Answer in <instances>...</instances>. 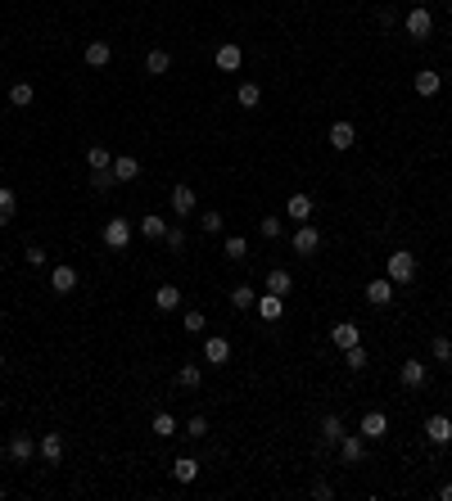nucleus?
I'll return each instance as SVG.
<instances>
[{"instance_id":"nucleus-40","label":"nucleus","mask_w":452,"mask_h":501,"mask_svg":"<svg viewBox=\"0 0 452 501\" xmlns=\"http://www.w3.org/2000/svg\"><path fill=\"white\" fill-rule=\"evenodd\" d=\"M181 325H186V334H204V325H208V321H204V312H195V307H190Z\"/></svg>"},{"instance_id":"nucleus-47","label":"nucleus","mask_w":452,"mask_h":501,"mask_svg":"<svg viewBox=\"0 0 452 501\" xmlns=\"http://www.w3.org/2000/svg\"><path fill=\"white\" fill-rule=\"evenodd\" d=\"M0 371H5V352H0Z\"/></svg>"},{"instance_id":"nucleus-25","label":"nucleus","mask_w":452,"mask_h":501,"mask_svg":"<svg viewBox=\"0 0 452 501\" xmlns=\"http://www.w3.org/2000/svg\"><path fill=\"white\" fill-rule=\"evenodd\" d=\"M172 479H177V484H195V479H199V461L195 456H181L177 465H172Z\"/></svg>"},{"instance_id":"nucleus-30","label":"nucleus","mask_w":452,"mask_h":501,"mask_svg":"<svg viewBox=\"0 0 452 501\" xmlns=\"http://www.w3.org/2000/svg\"><path fill=\"white\" fill-rule=\"evenodd\" d=\"M140 235H145V239H163V235H168V221H163V217H140Z\"/></svg>"},{"instance_id":"nucleus-4","label":"nucleus","mask_w":452,"mask_h":501,"mask_svg":"<svg viewBox=\"0 0 452 501\" xmlns=\"http://www.w3.org/2000/svg\"><path fill=\"white\" fill-rule=\"evenodd\" d=\"M430 32H435V14H430L425 5L407 9V36H411V41H425Z\"/></svg>"},{"instance_id":"nucleus-48","label":"nucleus","mask_w":452,"mask_h":501,"mask_svg":"<svg viewBox=\"0 0 452 501\" xmlns=\"http://www.w3.org/2000/svg\"><path fill=\"white\" fill-rule=\"evenodd\" d=\"M0 501H5V488H0Z\"/></svg>"},{"instance_id":"nucleus-39","label":"nucleus","mask_w":452,"mask_h":501,"mask_svg":"<svg viewBox=\"0 0 452 501\" xmlns=\"http://www.w3.org/2000/svg\"><path fill=\"white\" fill-rule=\"evenodd\" d=\"M91 186H95V190H113V186H118V177H113V167H100V172H91Z\"/></svg>"},{"instance_id":"nucleus-10","label":"nucleus","mask_w":452,"mask_h":501,"mask_svg":"<svg viewBox=\"0 0 452 501\" xmlns=\"http://www.w3.org/2000/svg\"><path fill=\"white\" fill-rule=\"evenodd\" d=\"M398 380H402V389H425V380H430V366H425V361H402Z\"/></svg>"},{"instance_id":"nucleus-27","label":"nucleus","mask_w":452,"mask_h":501,"mask_svg":"<svg viewBox=\"0 0 452 501\" xmlns=\"http://www.w3.org/2000/svg\"><path fill=\"white\" fill-rule=\"evenodd\" d=\"M177 416H172V411H159V416H154V438H177Z\"/></svg>"},{"instance_id":"nucleus-26","label":"nucleus","mask_w":452,"mask_h":501,"mask_svg":"<svg viewBox=\"0 0 452 501\" xmlns=\"http://www.w3.org/2000/svg\"><path fill=\"white\" fill-rule=\"evenodd\" d=\"M235 100L245 104V109H258V104H263V86H258V82H240Z\"/></svg>"},{"instance_id":"nucleus-12","label":"nucleus","mask_w":452,"mask_h":501,"mask_svg":"<svg viewBox=\"0 0 452 501\" xmlns=\"http://www.w3.org/2000/svg\"><path fill=\"white\" fill-rule=\"evenodd\" d=\"M425 438L435 442V447H448V442H452V420L448 416H430L425 420Z\"/></svg>"},{"instance_id":"nucleus-14","label":"nucleus","mask_w":452,"mask_h":501,"mask_svg":"<svg viewBox=\"0 0 452 501\" xmlns=\"http://www.w3.org/2000/svg\"><path fill=\"white\" fill-rule=\"evenodd\" d=\"M263 289H267V294H281V298H290V294H294V276L285 271V267H276V271H267Z\"/></svg>"},{"instance_id":"nucleus-42","label":"nucleus","mask_w":452,"mask_h":501,"mask_svg":"<svg viewBox=\"0 0 452 501\" xmlns=\"http://www.w3.org/2000/svg\"><path fill=\"white\" fill-rule=\"evenodd\" d=\"M163 244H168V248H186V230H181V226H168Z\"/></svg>"},{"instance_id":"nucleus-8","label":"nucleus","mask_w":452,"mask_h":501,"mask_svg":"<svg viewBox=\"0 0 452 501\" xmlns=\"http://www.w3.org/2000/svg\"><path fill=\"white\" fill-rule=\"evenodd\" d=\"M362 456H367V438H362V433H344L340 438V461L344 465H358Z\"/></svg>"},{"instance_id":"nucleus-37","label":"nucleus","mask_w":452,"mask_h":501,"mask_svg":"<svg viewBox=\"0 0 452 501\" xmlns=\"http://www.w3.org/2000/svg\"><path fill=\"white\" fill-rule=\"evenodd\" d=\"M14 208H18L14 190H9V186H0V226H9V217H14Z\"/></svg>"},{"instance_id":"nucleus-6","label":"nucleus","mask_w":452,"mask_h":501,"mask_svg":"<svg viewBox=\"0 0 452 501\" xmlns=\"http://www.w3.org/2000/svg\"><path fill=\"white\" fill-rule=\"evenodd\" d=\"M195 204H199L195 186H190V181H177V186H172V213H177V217H190V213H195Z\"/></svg>"},{"instance_id":"nucleus-16","label":"nucleus","mask_w":452,"mask_h":501,"mask_svg":"<svg viewBox=\"0 0 452 501\" xmlns=\"http://www.w3.org/2000/svg\"><path fill=\"white\" fill-rule=\"evenodd\" d=\"M254 307H258V316H263V321H281V312H285V298H281V294H267V289H263Z\"/></svg>"},{"instance_id":"nucleus-21","label":"nucleus","mask_w":452,"mask_h":501,"mask_svg":"<svg viewBox=\"0 0 452 501\" xmlns=\"http://www.w3.org/2000/svg\"><path fill=\"white\" fill-rule=\"evenodd\" d=\"M353 140H358V127H353V122H330V144L335 149H353Z\"/></svg>"},{"instance_id":"nucleus-44","label":"nucleus","mask_w":452,"mask_h":501,"mask_svg":"<svg viewBox=\"0 0 452 501\" xmlns=\"http://www.w3.org/2000/svg\"><path fill=\"white\" fill-rule=\"evenodd\" d=\"M263 239H281V217H263Z\"/></svg>"},{"instance_id":"nucleus-9","label":"nucleus","mask_w":452,"mask_h":501,"mask_svg":"<svg viewBox=\"0 0 452 501\" xmlns=\"http://www.w3.org/2000/svg\"><path fill=\"white\" fill-rule=\"evenodd\" d=\"M36 456H41L45 465H59L64 461V433H45V438L36 442Z\"/></svg>"},{"instance_id":"nucleus-29","label":"nucleus","mask_w":452,"mask_h":501,"mask_svg":"<svg viewBox=\"0 0 452 501\" xmlns=\"http://www.w3.org/2000/svg\"><path fill=\"white\" fill-rule=\"evenodd\" d=\"M254 303H258L254 285H231V307H240V312H245V307H254Z\"/></svg>"},{"instance_id":"nucleus-36","label":"nucleus","mask_w":452,"mask_h":501,"mask_svg":"<svg viewBox=\"0 0 452 501\" xmlns=\"http://www.w3.org/2000/svg\"><path fill=\"white\" fill-rule=\"evenodd\" d=\"M177 384H181V389H199V384H204V371H199V366H181Z\"/></svg>"},{"instance_id":"nucleus-32","label":"nucleus","mask_w":452,"mask_h":501,"mask_svg":"<svg viewBox=\"0 0 452 501\" xmlns=\"http://www.w3.org/2000/svg\"><path fill=\"white\" fill-rule=\"evenodd\" d=\"M86 163H91V172H100V167H113V154L104 149V144H91V149H86Z\"/></svg>"},{"instance_id":"nucleus-5","label":"nucleus","mask_w":452,"mask_h":501,"mask_svg":"<svg viewBox=\"0 0 452 501\" xmlns=\"http://www.w3.org/2000/svg\"><path fill=\"white\" fill-rule=\"evenodd\" d=\"M104 244L122 253V248L131 244V221L127 217H109V221H104Z\"/></svg>"},{"instance_id":"nucleus-24","label":"nucleus","mask_w":452,"mask_h":501,"mask_svg":"<svg viewBox=\"0 0 452 501\" xmlns=\"http://www.w3.org/2000/svg\"><path fill=\"white\" fill-rule=\"evenodd\" d=\"M113 177H118V186H122V181H136V177H140V158L118 154V158H113Z\"/></svg>"},{"instance_id":"nucleus-41","label":"nucleus","mask_w":452,"mask_h":501,"mask_svg":"<svg viewBox=\"0 0 452 501\" xmlns=\"http://www.w3.org/2000/svg\"><path fill=\"white\" fill-rule=\"evenodd\" d=\"M204 433H208V420L204 416H190L186 420V438H204Z\"/></svg>"},{"instance_id":"nucleus-7","label":"nucleus","mask_w":452,"mask_h":501,"mask_svg":"<svg viewBox=\"0 0 452 501\" xmlns=\"http://www.w3.org/2000/svg\"><path fill=\"white\" fill-rule=\"evenodd\" d=\"M358 433L367 442H380L384 433H389V416H384V411H367V416H362V425H358Z\"/></svg>"},{"instance_id":"nucleus-28","label":"nucleus","mask_w":452,"mask_h":501,"mask_svg":"<svg viewBox=\"0 0 452 501\" xmlns=\"http://www.w3.org/2000/svg\"><path fill=\"white\" fill-rule=\"evenodd\" d=\"M168 68H172V54H168V50H150V54H145V73L163 77Z\"/></svg>"},{"instance_id":"nucleus-35","label":"nucleus","mask_w":452,"mask_h":501,"mask_svg":"<svg viewBox=\"0 0 452 501\" xmlns=\"http://www.w3.org/2000/svg\"><path fill=\"white\" fill-rule=\"evenodd\" d=\"M321 433H326V442H330V447H340V438H344V420H340V416H326V420H321Z\"/></svg>"},{"instance_id":"nucleus-3","label":"nucleus","mask_w":452,"mask_h":501,"mask_svg":"<svg viewBox=\"0 0 452 501\" xmlns=\"http://www.w3.org/2000/svg\"><path fill=\"white\" fill-rule=\"evenodd\" d=\"M290 244H294V253H299V257H312L316 248H321V230H316L312 221H303V226H294V239H290Z\"/></svg>"},{"instance_id":"nucleus-45","label":"nucleus","mask_w":452,"mask_h":501,"mask_svg":"<svg viewBox=\"0 0 452 501\" xmlns=\"http://www.w3.org/2000/svg\"><path fill=\"white\" fill-rule=\"evenodd\" d=\"M23 257H27V267H45V248H41V244H32Z\"/></svg>"},{"instance_id":"nucleus-19","label":"nucleus","mask_w":452,"mask_h":501,"mask_svg":"<svg viewBox=\"0 0 452 501\" xmlns=\"http://www.w3.org/2000/svg\"><path fill=\"white\" fill-rule=\"evenodd\" d=\"M50 289H54V294H73V289H77V267H54V271H50Z\"/></svg>"},{"instance_id":"nucleus-11","label":"nucleus","mask_w":452,"mask_h":501,"mask_svg":"<svg viewBox=\"0 0 452 501\" xmlns=\"http://www.w3.org/2000/svg\"><path fill=\"white\" fill-rule=\"evenodd\" d=\"M204 361L208 366H226L231 361V343L222 339V334H208L204 339Z\"/></svg>"},{"instance_id":"nucleus-34","label":"nucleus","mask_w":452,"mask_h":501,"mask_svg":"<svg viewBox=\"0 0 452 501\" xmlns=\"http://www.w3.org/2000/svg\"><path fill=\"white\" fill-rule=\"evenodd\" d=\"M367 361H371V352L362 348V343H353V348H344V366H349V371H362Z\"/></svg>"},{"instance_id":"nucleus-43","label":"nucleus","mask_w":452,"mask_h":501,"mask_svg":"<svg viewBox=\"0 0 452 501\" xmlns=\"http://www.w3.org/2000/svg\"><path fill=\"white\" fill-rule=\"evenodd\" d=\"M199 226H204L208 235H217V230H222V213H204V217H199Z\"/></svg>"},{"instance_id":"nucleus-2","label":"nucleus","mask_w":452,"mask_h":501,"mask_svg":"<svg viewBox=\"0 0 452 501\" xmlns=\"http://www.w3.org/2000/svg\"><path fill=\"white\" fill-rule=\"evenodd\" d=\"M5 456L14 461V465H27V461L36 456V438H32V433H9V442H5Z\"/></svg>"},{"instance_id":"nucleus-18","label":"nucleus","mask_w":452,"mask_h":501,"mask_svg":"<svg viewBox=\"0 0 452 501\" xmlns=\"http://www.w3.org/2000/svg\"><path fill=\"white\" fill-rule=\"evenodd\" d=\"M213 63H217V68H222V73H240V63H245V54H240V45H217V54H213Z\"/></svg>"},{"instance_id":"nucleus-31","label":"nucleus","mask_w":452,"mask_h":501,"mask_svg":"<svg viewBox=\"0 0 452 501\" xmlns=\"http://www.w3.org/2000/svg\"><path fill=\"white\" fill-rule=\"evenodd\" d=\"M32 86H27V82H14V86H9V104H14V109H27V104H32Z\"/></svg>"},{"instance_id":"nucleus-23","label":"nucleus","mask_w":452,"mask_h":501,"mask_svg":"<svg viewBox=\"0 0 452 501\" xmlns=\"http://www.w3.org/2000/svg\"><path fill=\"white\" fill-rule=\"evenodd\" d=\"M154 307H159V312H177L181 307V289L177 285H159L154 289Z\"/></svg>"},{"instance_id":"nucleus-46","label":"nucleus","mask_w":452,"mask_h":501,"mask_svg":"<svg viewBox=\"0 0 452 501\" xmlns=\"http://www.w3.org/2000/svg\"><path fill=\"white\" fill-rule=\"evenodd\" d=\"M439 497H444V501H452V484H444V488H439Z\"/></svg>"},{"instance_id":"nucleus-38","label":"nucleus","mask_w":452,"mask_h":501,"mask_svg":"<svg viewBox=\"0 0 452 501\" xmlns=\"http://www.w3.org/2000/svg\"><path fill=\"white\" fill-rule=\"evenodd\" d=\"M430 352H435V361H452V339H448V334H435Z\"/></svg>"},{"instance_id":"nucleus-13","label":"nucleus","mask_w":452,"mask_h":501,"mask_svg":"<svg viewBox=\"0 0 452 501\" xmlns=\"http://www.w3.org/2000/svg\"><path fill=\"white\" fill-rule=\"evenodd\" d=\"M285 217H294V226H303V221L312 217V195H303V190H299V195H290V199H285Z\"/></svg>"},{"instance_id":"nucleus-20","label":"nucleus","mask_w":452,"mask_h":501,"mask_svg":"<svg viewBox=\"0 0 452 501\" xmlns=\"http://www.w3.org/2000/svg\"><path fill=\"white\" fill-rule=\"evenodd\" d=\"M330 343L344 352V348H353V343H362V330L353 321H344V325H335V330H330Z\"/></svg>"},{"instance_id":"nucleus-17","label":"nucleus","mask_w":452,"mask_h":501,"mask_svg":"<svg viewBox=\"0 0 452 501\" xmlns=\"http://www.w3.org/2000/svg\"><path fill=\"white\" fill-rule=\"evenodd\" d=\"M393 289H398V285H393L389 276H376V281L367 285V303H371V307H384V303L393 298Z\"/></svg>"},{"instance_id":"nucleus-22","label":"nucleus","mask_w":452,"mask_h":501,"mask_svg":"<svg viewBox=\"0 0 452 501\" xmlns=\"http://www.w3.org/2000/svg\"><path fill=\"white\" fill-rule=\"evenodd\" d=\"M411 86H416V95H421V100H430V95H439V86H444V77H439L435 68H421V73H416V82H411Z\"/></svg>"},{"instance_id":"nucleus-1","label":"nucleus","mask_w":452,"mask_h":501,"mask_svg":"<svg viewBox=\"0 0 452 501\" xmlns=\"http://www.w3.org/2000/svg\"><path fill=\"white\" fill-rule=\"evenodd\" d=\"M389 276L393 285H411L416 281V253H407V248H398V253H389Z\"/></svg>"},{"instance_id":"nucleus-33","label":"nucleus","mask_w":452,"mask_h":501,"mask_svg":"<svg viewBox=\"0 0 452 501\" xmlns=\"http://www.w3.org/2000/svg\"><path fill=\"white\" fill-rule=\"evenodd\" d=\"M249 257V239L245 235H231L226 239V262H245Z\"/></svg>"},{"instance_id":"nucleus-15","label":"nucleus","mask_w":452,"mask_h":501,"mask_svg":"<svg viewBox=\"0 0 452 501\" xmlns=\"http://www.w3.org/2000/svg\"><path fill=\"white\" fill-rule=\"evenodd\" d=\"M82 59H86V68H104V63L113 59V45H109V41H86Z\"/></svg>"}]
</instances>
